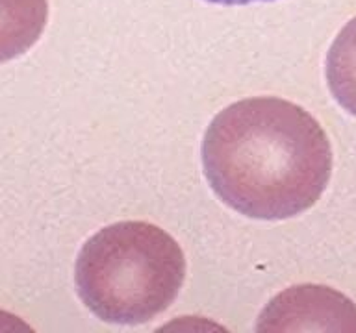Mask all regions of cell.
<instances>
[{"instance_id": "1", "label": "cell", "mask_w": 356, "mask_h": 333, "mask_svg": "<svg viewBox=\"0 0 356 333\" xmlns=\"http://www.w3.org/2000/svg\"><path fill=\"white\" fill-rule=\"evenodd\" d=\"M202 166L222 204L260 221L310 210L332 174L321 124L300 105L254 96L219 111L204 133Z\"/></svg>"}, {"instance_id": "3", "label": "cell", "mask_w": 356, "mask_h": 333, "mask_svg": "<svg viewBox=\"0 0 356 333\" xmlns=\"http://www.w3.org/2000/svg\"><path fill=\"white\" fill-rule=\"evenodd\" d=\"M258 332L334 330L356 332V305L323 285H297L271 300L260 315Z\"/></svg>"}, {"instance_id": "6", "label": "cell", "mask_w": 356, "mask_h": 333, "mask_svg": "<svg viewBox=\"0 0 356 333\" xmlns=\"http://www.w3.org/2000/svg\"><path fill=\"white\" fill-rule=\"evenodd\" d=\"M210 4H221V6H245L254 4V2H273V0H206Z\"/></svg>"}, {"instance_id": "5", "label": "cell", "mask_w": 356, "mask_h": 333, "mask_svg": "<svg viewBox=\"0 0 356 333\" xmlns=\"http://www.w3.org/2000/svg\"><path fill=\"white\" fill-rule=\"evenodd\" d=\"M325 74L336 102L356 117V17L341 28L330 44Z\"/></svg>"}, {"instance_id": "2", "label": "cell", "mask_w": 356, "mask_h": 333, "mask_svg": "<svg viewBox=\"0 0 356 333\" xmlns=\"http://www.w3.org/2000/svg\"><path fill=\"white\" fill-rule=\"evenodd\" d=\"M186 278L180 244L156 224L115 222L83 243L74 266L82 304L97 318L138 326L171 307Z\"/></svg>"}, {"instance_id": "4", "label": "cell", "mask_w": 356, "mask_h": 333, "mask_svg": "<svg viewBox=\"0 0 356 333\" xmlns=\"http://www.w3.org/2000/svg\"><path fill=\"white\" fill-rule=\"evenodd\" d=\"M49 21V0H0V63L32 49Z\"/></svg>"}]
</instances>
